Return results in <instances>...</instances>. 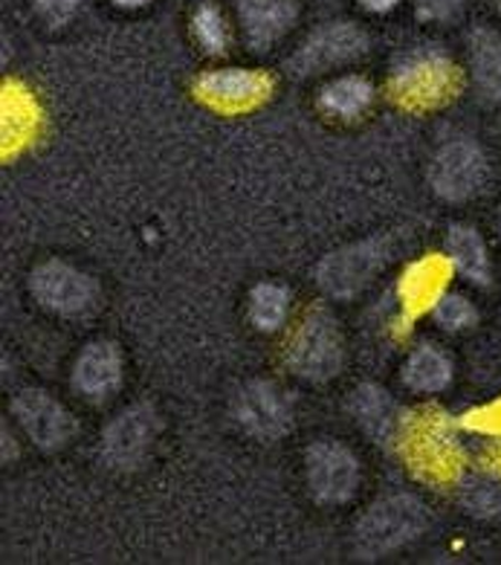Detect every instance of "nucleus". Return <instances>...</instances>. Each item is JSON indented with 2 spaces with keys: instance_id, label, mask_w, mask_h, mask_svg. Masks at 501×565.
Returning a JSON list of instances; mask_svg holds the SVG:
<instances>
[{
  "instance_id": "5",
  "label": "nucleus",
  "mask_w": 501,
  "mask_h": 565,
  "mask_svg": "<svg viewBox=\"0 0 501 565\" xmlns=\"http://www.w3.org/2000/svg\"><path fill=\"white\" fill-rule=\"evenodd\" d=\"M484 154L472 142H452L433 160L429 183L447 201H463L484 183Z\"/></svg>"
},
{
  "instance_id": "27",
  "label": "nucleus",
  "mask_w": 501,
  "mask_h": 565,
  "mask_svg": "<svg viewBox=\"0 0 501 565\" xmlns=\"http://www.w3.org/2000/svg\"><path fill=\"white\" fill-rule=\"evenodd\" d=\"M78 0H35V9L41 12L44 21H50L53 26L67 24L70 15L76 12Z\"/></svg>"
},
{
  "instance_id": "24",
  "label": "nucleus",
  "mask_w": 501,
  "mask_h": 565,
  "mask_svg": "<svg viewBox=\"0 0 501 565\" xmlns=\"http://www.w3.org/2000/svg\"><path fill=\"white\" fill-rule=\"evenodd\" d=\"M194 35L209 53H224L226 50V24L221 12L212 7H201L194 15Z\"/></svg>"
},
{
  "instance_id": "29",
  "label": "nucleus",
  "mask_w": 501,
  "mask_h": 565,
  "mask_svg": "<svg viewBox=\"0 0 501 565\" xmlns=\"http://www.w3.org/2000/svg\"><path fill=\"white\" fill-rule=\"evenodd\" d=\"M463 0H420V12L429 18H447L452 15Z\"/></svg>"
},
{
  "instance_id": "6",
  "label": "nucleus",
  "mask_w": 501,
  "mask_h": 565,
  "mask_svg": "<svg viewBox=\"0 0 501 565\" xmlns=\"http://www.w3.org/2000/svg\"><path fill=\"white\" fill-rule=\"evenodd\" d=\"M383 258L386 256H383L380 241H363V244L340 249L319 264V285L331 296H354L380 270Z\"/></svg>"
},
{
  "instance_id": "8",
  "label": "nucleus",
  "mask_w": 501,
  "mask_h": 565,
  "mask_svg": "<svg viewBox=\"0 0 501 565\" xmlns=\"http://www.w3.org/2000/svg\"><path fill=\"white\" fill-rule=\"evenodd\" d=\"M32 294L58 313H85L96 299V285L85 273L73 270L67 264L50 262L32 273Z\"/></svg>"
},
{
  "instance_id": "32",
  "label": "nucleus",
  "mask_w": 501,
  "mask_h": 565,
  "mask_svg": "<svg viewBox=\"0 0 501 565\" xmlns=\"http://www.w3.org/2000/svg\"><path fill=\"white\" fill-rule=\"evenodd\" d=\"M490 461H493V470L501 472V447L493 449V456H490Z\"/></svg>"
},
{
  "instance_id": "13",
  "label": "nucleus",
  "mask_w": 501,
  "mask_h": 565,
  "mask_svg": "<svg viewBox=\"0 0 501 565\" xmlns=\"http://www.w3.org/2000/svg\"><path fill=\"white\" fill-rule=\"evenodd\" d=\"M449 276H452V262H447L444 256H429L424 262L412 264L401 281L406 313L417 317V313L438 305L444 299V287H447Z\"/></svg>"
},
{
  "instance_id": "1",
  "label": "nucleus",
  "mask_w": 501,
  "mask_h": 565,
  "mask_svg": "<svg viewBox=\"0 0 501 565\" xmlns=\"http://www.w3.org/2000/svg\"><path fill=\"white\" fill-rule=\"evenodd\" d=\"M403 456L424 481L447 484L461 472V449L447 418L435 409L415 412L403 424Z\"/></svg>"
},
{
  "instance_id": "10",
  "label": "nucleus",
  "mask_w": 501,
  "mask_h": 565,
  "mask_svg": "<svg viewBox=\"0 0 501 565\" xmlns=\"http://www.w3.org/2000/svg\"><path fill=\"white\" fill-rule=\"evenodd\" d=\"M235 418L258 438H278L294 424V412L285 392H278L270 383H253L235 401Z\"/></svg>"
},
{
  "instance_id": "20",
  "label": "nucleus",
  "mask_w": 501,
  "mask_h": 565,
  "mask_svg": "<svg viewBox=\"0 0 501 565\" xmlns=\"http://www.w3.org/2000/svg\"><path fill=\"white\" fill-rule=\"evenodd\" d=\"M371 96H374V90H371L365 78L345 76L324 87L322 108L328 114H337V117H356V114H363L369 108Z\"/></svg>"
},
{
  "instance_id": "18",
  "label": "nucleus",
  "mask_w": 501,
  "mask_h": 565,
  "mask_svg": "<svg viewBox=\"0 0 501 565\" xmlns=\"http://www.w3.org/2000/svg\"><path fill=\"white\" fill-rule=\"evenodd\" d=\"M472 67L481 90L493 99H501V39L490 30L472 35Z\"/></svg>"
},
{
  "instance_id": "19",
  "label": "nucleus",
  "mask_w": 501,
  "mask_h": 565,
  "mask_svg": "<svg viewBox=\"0 0 501 565\" xmlns=\"http://www.w3.org/2000/svg\"><path fill=\"white\" fill-rule=\"evenodd\" d=\"M449 256L458 270L472 281H487V249L470 226H452L449 230Z\"/></svg>"
},
{
  "instance_id": "21",
  "label": "nucleus",
  "mask_w": 501,
  "mask_h": 565,
  "mask_svg": "<svg viewBox=\"0 0 501 565\" xmlns=\"http://www.w3.org/2000/svg\"><path fill=\"white\" fill-rule=\"evenodd\" d=\"M449 377H452V365L435 349L415 351L406 363V383L417 392H438V388L447 386Z\"/></svg>"
},
{
  "instance_id": "15",
  "label": "nucleus",
  "mask_w": 501,
  "mask_h": 565,
  "mask_svg": "<svg viewBox=\"0 0 501 565\" xmlns=\"http://www.w3.org/2000/svg\"><path fill=\"white\" fill-rule=\"evenodd\" d=\"M151 438H154V415L148 409L125 412L105 433V456L119 467L137 465Z\"/></svg>"
},
{
  "instance_id": "17",
  "label": "nucleus",
  "mask_w": 501,
  "mask_h": 565,
  "mask_svg": "<svg viewBox=\"0 0 501 565\" xmlns=\"http://www.w3.org/2000/svg\"><path fill=\"white\" fill-rule=\"evenodd\" d=\"M39 128V108L21 87H7L3 94V146L18 148Z\"/></svg>"
},
{
  "instance_id": "7",
  "label": "nucleus",
  "mask_w": 501,
  "mask_h": 565,
  "mask_svg": "<svg viewBox=\"0 0 501 565\" xmlns=\"http://www.w3.org/2000/svg\"><path fill=\"white\" fill-rule=\"evenodd\" d=\"M308 476L310 490L322 502H345L348 495L354 493L360 470H356V458L345 447L331 441H322L310 449L308 456Z\"/></svg>"
},
{
  "instance_id": "33",
  "label": "nucleus",
  "mask_w": 501,
  "mask_h": 565,
  "mask_svg": "<svg viewBox=\"0 0 501 565\" xmlns=\"http://www.w3.org/2000/svg\"><path fill=\"white\" fill-rule=\"evenodd\" d=\"M499 9H501V7H499Z\"/></svg>"
},
{
  "instance_id": "22",
  "label": "nucleus",
  "mask_w": 501,
  "mask_h": 565,
  "mask_svg": "<svg viewBox=\"0 0 501 565\" xmlns=\"http://www.w3.org/2000/svg\"><path fill=\"white\" fill-rule=\"evenodd\" d=\"M249 317L262 331H276L287 317V290L278 285H258L249 296Z\"/></svg>"
},
{
  "instance_id": "31",
  "label": "nucleus",
  "mask_w": 501,
  "mask_h": 565,
  "mask_svg": "<svg viewBox=\"0 0 501 565\" xmlns=\"http://www.w3.org/2000/svg\"><path fill=\"white\" fill-rule=\"evenodd\" d=\"M114 3H119V7H146L148 0H114Z\"/></svg>"
},
{
  "instance_id": "28",
  "label": "nucleus",
  "mask_w": 501,
  "mask_h": 565,
  "mask_svg": "<svg viewBox=\"0 0 501 565\" xmlns=\"http://www.w3.org/2000/svg\"><path fill=\"white\" fill-rule=\"evenodd\" d=\"M467 426H470V429H479V433L501 435V401L490 403L484 409L467 415Z\"/></svg>"
},
{
  "instance_id": "11",
  "label": "nucleus",
  "mask_w": 501,
  "mask_h": 565,
  "mask_svg": "<svg viewBox=\"0 0 501 565\" xmlns=\"http://www.w3.org/2000/svg\"><path fill=\"white\" fill-rule=\"evenodd\" d=\"M365 35L354 24H328L305 41V47L296 53L294 67L299 73L328 71L333 64H345L365 53Z\"/></svg>"
},
{
  "instance_id": "26",
  "label": "nucleus",
  "mask_w": 501,
  "mask_h": 565,
  "mask_svg": "<svg viewBox=\"0 0 501 565\" xmlns=\"http://www.w3.org/2000/svg\"><path fill=\"white\" fill-rule=\"evenodd\" d=\"M463 504L479 516H493L501 513V490L495 484H467L463 490Z\"/></svg>"
},
{
  "instance_id": "2",
  "label": "nucleus",
  "mask_w": 501,
  "mask_h": 565,
  "mask_svg": "<svg viewBox=\"0 0 501 565\" xmlns=\"http://www.w3.org/2000/svg\"><path fill=\"white\" fill-rule=\"evenodd\" d=\"M461 87L456 64L438 50H415L397 64L392 76V96L403 108H438Z\"/></svg>"
},
{
  "instance_id": "9",
  "label": "nucleus",
  "mask_w": 501,
  "mask_h": 565,
  "mask_svg": "<svg viewBox=\"0 0 501 565\" xmlns=\"http://www.w3.org/2000/svg\"><path fill=\"white\" fill-rule=\"evenodd\" d=\"M194 90L212 108L247 110L270 96L273 82L253 71H215L198 78Z\"/></svg>"
},
{
  "instance_id": "3",
  "label": "nucleus",
  "mask_w": 501,
  "mask_h": 565,
  "mask_svg": "<svg viewBox=\"0 0 501 565\" xmlns=\"http://www.w3.org/2000/svg\"><path fill=\"white\" fill-rule=\"evenodd\" d=\"M424 525V504L412 495H394L380 502L377 508H371L369 516L356 525V548L363 551L365 557H380L415 540Z\"/></svg>"
},
{
  "instance_id": "12",
  "label": "nucleus",
  "mask_w": 501,
  "mask_h": 565,
  "mask_svg": "<svg viewBox=\"0 0 501 565\" xmlns=\"http://www.w3.org/2000/svg\"><path fill=\"white\" fill-rule=\"evenodd\" d=\"M12 409H15L18 420H21V426L26 429V435H30L39 447H62L70 438V429H73L70 415L53 401V397H46L44 392H23V395H18Z\"/></svg>"
},
{
  "instance_id": "25",
  "label": "nucleus",
  "mask_w": 501,
  "mask_h": 565,
  "mask_svg": "<svg viewBox=\"0 0 501 565\" xmlns=\"http://www.w3.org/2000/svg\"><path fill=\"white\" fill-rule=\"evenodd\" d=\"M435 317H438V322L444 328L458 331V328H467L476 322V308H472L463 296H444V299L435 305Z\"/></svg>"
},
{
  "instance_id": "4",
  "label": "nucleus",
  "mask_w": 501,
  "mask_h": 565,
  "mask_svg": "<svg viewBox=\"0 0 501 565\" xmlns=\"http://www.w3.org/2000/svg\"><path fill=\"white\" fill-rule=\"evenodd\" d=\"M287 360L301 377H333L342 365V337L337 322L328 313H310L299 326V331L294 333V342L287 349Z\"/></svg>"
},
{
  "instance_id": "16",
  "label": "nucleus",
  "mask_w": 501,
  "mask_h": 565,
  "mask_svg": "<svg viewBox=\"0 0 501 565\" xmlns=\"http://www.w3.org/2000/svg\"><path fill=\"white\" fill-rule=\"evenodd\" d=\"M122 377V363H119V351L108 342H96L87 345L85 354L78 356L76 363V386L90 397H105L119 386Z\"/></svg>"
},
{
  "instance_id": "30",
  "label": "nucleus",
  "mask_w": 501,
  "mask_h": 565,
  "mask_svg": "<svg viewBox=\"0 0 501 565\" xmlns=\"http://www.w3.org/2000/svg\"><path fill=\"white\" fill-rule=\"evenodd\" d=\"M401 3V0H363V7L371 9V12H388Z\"/></svg>"
},
{
  "instance_id": "14",
  "label": "nucleus",
  "mask_w": 501,
  "mask_h": 565,
  "mask_svg": "<svg viewBox=\"0 0 501 565\" xmlns=\"http://www.w3.org/2000/svg\"><path fill=\"white\" fill-rule=\"evenodd\" d=\"M238 12L247 41L255 50L276 44L296 21L294 0H241Z\"/></svg>"
},
{
  "instance_id": "23",
  "label": "nucleus",
  "mask_w": 501,
  "mask_h": 565,
  "mask_svg": "<svg viewBox=\"0 0 501 565\" xmlns=\"http://www.w3.org/2000/svg\"><path fill=\"white\" fill-rule=\"evenodd\" d=\"M356 412H360V418L363 424L369 426L371 433H388V424H392V403L386 397L374 392V388H363V392H356Z\"/></svg>"
}]
</instances>
